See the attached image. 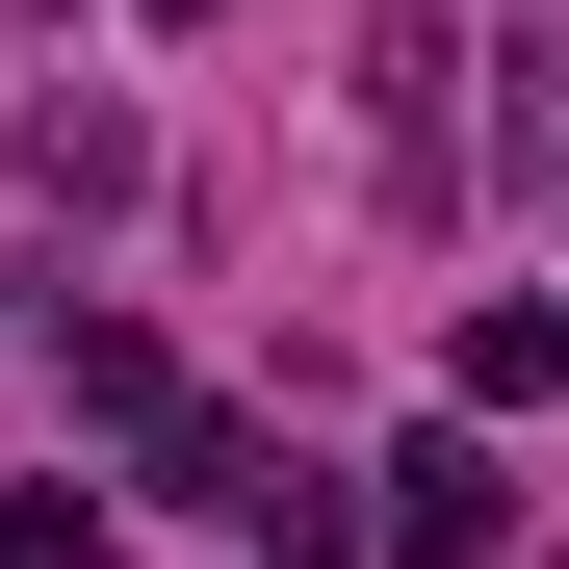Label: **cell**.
I'll return each instance as SVG.
<instances>
[{"instance_id": "obj_1", "label": "cell", "mask_w": 569, "mask_h": 569, "mask_svg": "<svg viewBox=\"0 0 569 569\" xmlns=\"http://www.w3.org/2000/svg\"><path fill=\"white\" fill-rule=\"evenodd\" d=\"M389 569H492V415H440L389 466Z\"/></svg>"}, {"instance_id": "obj_2", "label": "cell", "mask_w": 569, "mask_h": 569, "mask_svg": "<svg viewBox=\"0 0 569 569\" xmlns=\"http://www.w3.org/2000/svg\"><path fill=\"white\" fill-rule=\"evenodd\" d=\"M52 389H78V415H104V440H156V415H181V362H156L130 311H78V337H52Z\"/></svg>"}, {"instance_id": "obj_3", "label": "cell", "mask_w": 569, "mask_h": 569, "mask_svg": "<svg viewBox=\"0 0 569 569\" xmlns=\"http://www.w3.org/2000/svg\"><path fill=\"white\" fill-rule=\"evenodd\" d=\"M233 543H259V569H362V518H337V466H259V492H233Z\"/></svg>"}, {"instance_id": "obj_4", "label": "cell", "mask_w": 569, "mask_h": 569, "mask_svg": "<svg viewBox=\"0 0 569 569\" xmlns=\"http://www.w3.org/2000/svg\"><path fill=\"white\" fill-rule=\"evenodd\" d=\"M569 389V311H466V415H543Z\"/></svg>"}, {"instance_id": "obj_5", "label": "cell", "mask_w": 569, "mask_h": 569, "mask_svg": "<svg viewBox=\"0 0 569 569\" xmlns=\"http://www.w3.org/2000/svg\"><path fill=\"white\" fill-rule=\"evenodd\" d=\"M0 569H104V518L78 492H0Z\"/></svg>"}, {"instance_id": "obj_6", "label": "cell", "mask_w": 569, "mask_h": 569, "mask_svg": "<svg viewBox=\"0 0 569 569\" xmlns=\"http://www.w3.org/2000/svg\"><path fill=\"white\" fill-rule=\"evenodd\" d=\"M156 27H208V0H156Z\"/></svg>"}]
</instances>
